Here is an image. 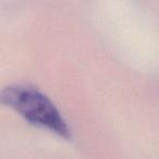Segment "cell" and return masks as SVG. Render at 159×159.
Masks as SVG:
<instances>
[{"label": "cell", "mask_w": 159, "mask_h": 159, "mask_svg": "<svg viewBox=\"0 0 159 159\" xmlns=\"http://www.w3.org/2000/svg\"><path fill=\"white\" fill-rule=\"evenodd\" d=\"M0 102L13 109L32 125L64 139H72V131L57 106L36 87L26 84L6 86L0 91Z\"/></svg>", "instance_id": "6da1fadb"}]
</instances>
